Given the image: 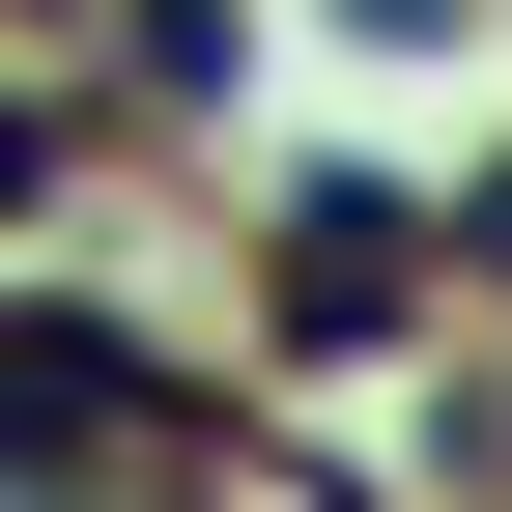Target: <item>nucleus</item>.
Listing matches in <instances>:
<instances>
[{
  "label": "nucleus",
  "instance_id": "nucleus-1",
  "mask_svg": "<svg viewBox=\"0 0 512 512\" xmlns=\"http://www.w3.org/2000/svg\"><path fill=\"white\" fill-rule=\"evenodd\" d=\"M285 313H313V342H399V313H427V228L399 200H313L285 228Z\"/></svg>",
  "mask_w": 512,
  "mask_h": 512
}]
</instances>
